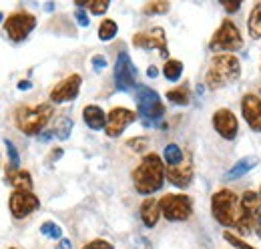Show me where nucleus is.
<instances>
[{"instance_id": "obj_4", "label": "nucleus", "mask_w": 261, "mask_h": 249, "mask_svg": "<svg viewBox=\"0 0 261 249\" xmlns=\"http://www.w3.org/2000/svg\"><path fill=\"white\" fill-rule=\"evenodd\" d=\"M53 115H55V109L48 103H42V105H36V107H20L14 113V123H16V129L22 135L34 137V135H40L46 129Z\"/></svg>"}, {"instance_id": "obj_9", "label": "nucleus", "mask_w": 261, "mask_h": 249, "mask_svg": "<svg viewBox=\"0 0 261 249\" xmlns=\"http://www.w3.org/2000/svg\"><path fill=\"white\" fill-rule=\"evenodd\" d=\"M36 27V16L31 12H14L4 20V32L12 42H22Z\"/></svg>"}, {"instance_id": "obj_7", "label": "nucleus", "mask_w": 261, "mask_h": 249, "mask_svg": "<svg viewBox=\"0 0 261 249\" xmlns=\"http://www.w3.org/2000/svg\"><path fill=\"white\" fill-rule=\"evenodd\" d=\"M161 215L167 221H187L193 215V199L183 193H169L159 199Z\"/></svg>"}, {"instance_id": "obj_28", "label": "nucleus", "mask_w": 261, "mask_h": 249, "mask_svg": "<svg viewBox=\"0 0 261 249\" xmlns=\"http://www.w3.org/2000/svg\"><path fill=\"white\" fill-rule=\"evenodd\" d=\"M74 4H76V8H89L91 14H97V16L105 14L111 6L109 0H89V2H74Z\"/></svg>"}, {"instance_id": "obj_30", "label": "nucleus", "mask_w": 261, "mask_h": 249, "mask_svg": "<svg viewBox=\"0 0 261 249\" xmlns=\"http://www.w3.org/2000/svg\"><path fill=\"white\" fill-rule=\"evenodd\" d=\"M40 233H42L44 237H50V239H57V241L63 239V229H61V225H57L55 221H44V223L40 225Z\"/></svg>"}, {"instance_id": "obj_6", "label": "nucleus", "mask_w": 261, "mask_h": 249, "mask_svg": "<svg viewBox=\"0 0 261 249\" xmlns=\"http://www.w3.org/2000/svg\"><path fill=\"white\" fill-rule=\"evenodd\" d=\"M209 48L213 53H219V55H223V51L227 55H231L233 51H241L243 48V36H241V32L237 29V24L231 22L229 18H225L219 24V29L215 31V34L211 36Z\"/></svg>"}, {"instance_id": "obj_34", "label": "nucleus", "mask_w": 261, "mask_h": 249, "mask_svg": "<svg viewBox=\"0 0 261 249\" xmlns=\"http://www.w3.org/2000/svg\"><path fill=\"white\" fill-rule=\"evenodd\" d=\"M74 18H76V22H79L83 29H87V27L91 24V18H89V14H87L83 8H79V10L74 12Z\"/></svg>"}, {"instance_id": "obj_18", "label": "nucleus", "mask_w": 261, "mask_h": 249, "mask_svg": "<svg viewBox=\"0 0 261 249\" xmlns=\"http://www.w3.org/2000/svg\"><path fill=\"white\" fill-rule=\"evenodd\" d=\"M83 121L87 123V127H91L93 131H102L107 127V115L97 105H87L83 109Z\"/></svg>"}, {"instance_id": "obj_13", "label": "nucleus", "mask_w": 261, "mask_h": 249, "mask_svg": "<svg viewBox=\"0 0 261 249\" xmlns=\"http://www.w3.org/2000/svg\"><path fill=\"white\" fill-rule=\"evenodd\" d=\"M133 44L139 46V48H145V51L157 48L163 57H167V36H165V31L161 27L137 32V34L133 36Z\"/></svg>"}, {"instance_id": "obj_39", "label": "nucleus", "mask_w": 261, "mask_h": 249, "mask_svg": "<svg viewBox=\"0 0 261 249\" xmlns=\"http://www.w3.org/2000/svg\"><path fill=\"white\" fill-rule=\"evenodd\" d=\"M63 153H65V151H63L61 147H59V149H55V151L48 155V163H53V161H59V159L63 157Z\"/></svg>"}, {"instance_id": "obj_17", "label": "nucleus", "mask_w": 261, "mask_h": 249, "mask_svg": "<svg viewBox=\"0 0 261 249\" xmlns=\"http://www.w3.org/2000/svg\"><path fill=\"white\" fill-rule=\"evenodd\" d=\"M4 183L14 187V191H33V177L29 171L24 169H10L6 167V175H4Z\"/></svg>"}, {"instance_id": "obj_20", "label": "nucleus", "mask_w": 261, "mask_h": 249, "mask_svg": "<svg viewBox=\"0 0 261 249\" xmlns=\"http://www.w3.org/2000/svg\"><path fill=\"white\" fill-rule=\"evenodd\" d=\"M257 165V159L255 157H245V159H239L231 169L227 171V175H225V179L227 181H233V179H239V177H243L245 173H249L253 167Z\"/></svg>"}, {"instance_id": "obj_43", "label": "nucleus", "mask_w": 261, "mask_h": 249, "mask_svg": "<svg viewBox=\"0 0 261 249\" xmlns=\"http://www.w3.org/2000/svg\"><path fill=\"white\" fill-rule=\"evenodd\" d=\"M53 135H55V133H53V131H42V133H40V135H38V139H40V141H48V139H50V137H53Z\"/></svg>"}, {"instance_id": "obj_32", "label": "nucleus", "mask_w": 261, "mask_h": 249, "mask_svg": "<svg viewBox=\"0 0 261 249\" xmlns=\"http://www.w3.org/2000/svg\"><path fill=\"white\" fill-rule=\"evenodd\" d=\"M223 239L227 241L229 245H233L235 249H255V247H251L249 243H245L241 237H237L235 233H231V231H225V233H223Z\"/></svg>"}, {"instance_id": "obj_41", "label": "nucleus", "mask_w": 261, "mask_h": 249, "mask_svg": "<svg viewBox=\"0 0 261 249\" xmlns=\"http://www.w3.org/2000/svg\"><path fill=\"white\" fill-rule=\"evenodd\" d=\"M16 89H18V91H29V89H33V83H31V81H20V83L16 85Z\"/></svg>"}, {"instance_id": "obj_23", "label": "nucleus", "mask_w": 261, "mask_h": 249, "mask_svg": "<svg viewBox=\"0 0 261 249\" xmlns=\"http://www.w3.org/2000/svg\"><path fill=\"white\" fill-rule=\"evenodd\" d=\"M241 205H243V209L247 211V215L251 219V215H255V213L261 211L259 193H255V191H245L243 197H241Z\"/></svg>"}, {"instance_id": "obj_31", "label": "nucleus", "mask_w": 261, "mask_h": 249, "mask_svg": "<svg viewBox=\"0 0 261 249\" xmlns=\"http://www.w3.org/2000/svg\"><path fill=\"white\" fill-rule=\"evenodd\" d=\"M6 143V151H8V159H10V163H8V167L10 169H18V165H20V155H18V149L14 147V143L12 141H4Z\"/></svg>"}, {"instance_id": "obj_19", "label": "nucleus", "mask_w": 261, "mask_h": 249, "mask_svg": "<svg viewBox=\"0 0 261 249\" xmlns=\"http://www.w3.org/2000/svg\"><path fill=\"white\" fill-rule=\"evenodd\" d=\"M159 217H161L159 201L153 199V197L145 199V201L141 203V219H143V223H145L147 227H155L157 221H159Z\"/></svg>"}, {"instance_id": "obj_10", "label": "nucleus", "mask_w": 261, "mask_h": 249, "mask_svg": "<svg viewBox=\"0 0 261 249\" xmlns=\"http://www.w3.org/2000/svg\"><path fill=\"white\" fill-rule=\"evenodd\" d=\"M38 207H40V201H38V197L34 195L33 191H14L8 197V209H10L14 219L29 217Z\"/></svg>"}, {"instance_id": "obj_27", "label": "nucleus", "mask_w": 261, "mask_h": 249, "mask_svg": "<svg viewBox=\"0 0 261 249\" xmlns=\"http://www.w3.org/2000/svg\"><path fill=\"white\" fill-rule=\"evenodd\" d=\"M117 32H119L117 22L111 20V18H105V20L100 22V27H98V38H100L102 42H109V40H113V38L117 36Z\"/></svg>"}, {"instance_id": "obj_5", "label": "nucleus", "mask_w": 261, "mask_h": 249, "mask_svg": "<svg viewBox=\"0 0 261 249\" xmlns=\"http://www.w3.org/2000/svg\"><path fill=\"white\" fill-rule=\"evenodd\" d=\"M137 107H139V115L145 127H157V121L165 115V105L157 91L139 85L137 87Z\"/></svg>"}, {"instance_id": "obj_3", "label": "nucleus", "mask_w": 261, "mask_h": 249, "mask_svg": "<svg viewBox=\"0 0 261 249\" xmlns=\"http://www.w3.org/2000/svg\"><path fill=\"white\" fill-rule=\"evenodd\" d=\"M241 77V62L235 55H215L211 62H209V68H207V74H205V83L211 91H217V89H223L231 83L239 81Z\"/></svg>"}, {"instance_id": "obj_44", "label": "nucleus", "mask_w": 261, "mask_h": 249, "mask_svg": "<svg viewBox=\"0 0 261 249\" xmlns=\"http://www.w3.org/2000/svg\"><path fill=\"white\" fill-rule=\"evenodd\" d=\"M0 22H4V14L2 12H0Z\"/></svg>"}, {"instance_id": "obj_33", "label": "nucleus", "mask_w": 261, "mask_h": 249, "mask_svg": "<svg viewBox=\"0 0 261 249\" xmlns=\"http://www.w3.org/2000/svg\"><path fill=\"white\" fill-rule=\"evenodd\" d=\"M83 249H115V247H113V243H109L105 239H93L91 243H87Z\"/></svg>"}, {"instance_id": "obj_11", "label": "nucleus", "mask_w": 261, "mask_h": 249, "mask_svg": "<svg viewBox=\"0 0 261 249\" xmlns=\"http://www.w3.org/2000/svg\"><path fill=\"white\" fill-rule=\"evenodd\" d=\"M137 121V113L125 109V107H115L111 109V113L107 115V127H105V133L107 137L111 139H117L119 135H123V131L129 127L130 123Z\"/></svg>"}, {"instance_id": "obj_14", "label": "nucleus", "mask_w": 261, "mask_h": 249, "mask_svg": "<svg viewBox=\"0 0 261 249\" xmlns=\"http://www.w3.org/2000/svg\"><path fill=\"white\" fill-rule=\"evenodd\" d=\"M213 129L227 141H233L239 133V121L229 109H219L213 115Z\"/></svg>"}, {"instance_id": "obj_45", "label": "nucleus", "mask_w": 261, "mask_h": 249, "mask_svg": "<svg viewBox=\"0 0 261 249\" xmlns=\"http://www.w3.org/2000/svg\"><path fill=\"white\" fill-rule=\"evenodd\" d=\"M259 199H261V189H259Z\"/></svg>"}, {"instance_id": "obj_37", "label": "nucleus", "mask_w": 261, "mask_h": 249, "mask_svg": "<svg viewBox=\"0 0 261 249\" xmlns=\"http://www.w3.org/2000/svg\"><path fill=\"white\" fill-rule=\"evenodd\" d=\"M91 62H93V68H95L97 72H100L102 68H107V59H105L102 55H95V57L91 59Z\"/></svg>"}, {"instance_id": "obj_24", "label": "nucleus", "mask_w": 261, "mask_h": 249, "mask_svg": "<svg viewBox=\"0 0 261 249\" xmlns=\"http://www.w3.org/2000/svg\"><path fill=\"white\" fill-rule=\"evenodd\" d=\"M167 101L177 105V107H187L189 101H191V94H189V87L183 85V87H177V89H171L167 93Z\"/></svg>"}, {"instance_id": "obj_12", "label": "nucleus", "mask_w": 261, "mask_h": 249, "mask_svg": "<svg viewBox=\"0 0 261 249\" xmlns=\"http://www.w3.org/2000/svg\"><path fill=\"white\" fill-rule=\"evenodd\" d=\"M81 85H83V77L81 74H70L63 79L53 91H50V101L55 105H63V103H70L79 96V91H81Z\"/></svg>"}, {"instance_id": "obj_22", "label": "nucleus", "mask_w": 261, "mask_h": 249, "mask_svg": "<svg viewBox=\"0 0 261 249\" xmlns=\"http://www.w3.org/2000/svg\"><path fill=\"white\" fill-rule=\"evenodd\" d=\"M247 32L253 40L261 38V2H255L249 18H247Z\"/></svg>"}, {"instance_id": "obj_38", "label": "nucleus", "mask_w": 261, "mask_h": 249, "mask_svg": "<svg viewBox=\"0 0 261 249\" xmlns=\"http://www.w3.org/2000/svg\"><path fill=\"white\" fill-rule=\"evenodd\" d=\"M251 229L261 237V211L255 213V215H251Z\"/></svg>"}, {"instance_id": "obj_15", "label": "nucleus", "mask_w": 261, "mask_h": 249, "mask_svg": "<svg viewBox=\"0 0 261 249\" xmlns=\"http://www.w3.org/2000/svg\"><path fill=\"white\" fill-rule=\"evenodd\" d=\"M165 175L171 181V185L179 187V189H187L193 181V163L189 157H185L183 163L175 165V167H165Z\"/></svg>"}, {"instance_id": "obj_21", "label": "nucleus", "mask_w": 261, "mask_h": 249, "mask_svg": "<svg viewBox=\"0 0 261 249\" xmlns=\"http://www.w3.org/2000/svg\"><path fill=\"white\" fill-rule=\"evenodd\" d=\"M185 157H187V155L183 153V149H181L177 143H169V145L163 149L165 167H175V165L183 163V161H185Z\"/></svg>"}, {"instance_id": "obj_26", "label": "nucleus", "mask_w": 261, "mask_h": 249, "mask_svg": "<svg viewBox=\"0 0 261 249\" xmlns=\"http://www.w3.org/2000/svg\"><path fill=\"white\" fill-rule=\"evenodd\" d=\"M163 74H165V79L171 81V83L179 81L181 74H183V62L177 61V59H169L163 66Z\"/></svg>"}, {"instance_id": "obj_8", "label": "nucleus", "mask_w": 261, "mask_h": 249, "mask_svg": "<svg viewBox=\"0 0 261 249\" xmlns=\"http://www.w3.org/2000/svg\"><path fill=\"white\" fill-rule=\"evenodd\" d=\"M137 66L130 61L129 53L127 51H121L117 55V62H115V85L119 91L123 93H130V91H137Z\"/></svg>"}, {"instance_id": "obj_25", "label": "nucleus", "mask_w": 261, "mask_h": 249, "mask_svg": "<svg viewBox=\"0 0 261 249\" xmlns=\"http://www.w3.org/2000/svg\"><path fill=\"white\" fill-rule=\"evenodd\" d=\"M72 119L70 117H59L57 121H55V129H53V133H55V137L59 139V141H66L68 137H70V133H72Z\"/></svg>"}, {"instance_id": "obj_42", "label": "nucleus", "mask_w": 261, "mask_h": 249, "mask_svg": "<svg viewBox=\"0 0 261 249\" xmlns=\"http://www.w3.org/2000/svg\"><path fill=\"white\" fill-rule=\"evenodd\" d=\"M157 74H159V68L151 64V66L147 68V77H149V79H157Z\"/></svg>"}, {"instance_id": "obj_29", "label": "nucleus", "mask_w": 261, "mask_h": 249, "mask_svg": "<svg viewBox=\"0 0 261 249\" xmlns=\"http://www.w3.org/2000/svg\"><path fill=\"white\" fill-rule=\"evenodd\" d=\"M169 8H171L169 2H161V0H157V2H147V4L143 6V14H147V16H159V14H167Z\"/></svg>"}, {"instance_id": "obj_46", "label": "nucleus", "mask_w": 261, "mask_h": 249, "mask_svg": "<svg viewBox=\"0 0 261 249\" xmlns=\"http://www.w3.org/2000/svg\"><path fill=\"white\" fill-rule=\"evenodd\" d=\"M10 249H16V247H10Z\"/></svg>"}, {"instance_id": "obj_2", "label": "nucleus", "mask_w": 261, "mask_h": 249, "mask_svg": "<svg viewBox=\"0 0 261 249\" xmlns=\"http://www.w3.org/2000/svg\"><path fill=\"white\" fill-rule=\"evenodd\" d=\"M165 179L167 175H165L163 157H159L157 153L145 155L139 167L133 171V185L141 195H153L163 187Z\"/></svg>"}, {"instance_id": "obj_36", "label": "nucleus", "mask_w": 261, "mask_h": 249, "mask_svg": "<svg viewBox=\"0 0 261 249\" xmlns=\"http://www.w3.org/2000/svg\"><path fill=\"white\" fill-rule=\"evenodd\" d=\"M127 145H129L130 149H135V151H143L147 147V139L145 137H137V139H130Z\"/></svg>"}, {"instance_id": "obj_40", "label": "nucleus", "mask_w": 261, "mask_h": 249, "mask_svg": "<svg viewBox=\"0 0 261 249\" xmlns=\"http://www.w3.org/2000/svg\"><path fill=\"white\" fill-rule=\"evenodd\" d=\"M57 249H72V241L66 239V237H63V239L57 243Z\"/></svg>"}, {"instance_id": "obj_1", "label": "nucleus", "mask_w": 261, "mask_h": 249, "mask_svg": "<svg viewBox=\"0 0 261 249\" xmlns=\"http://www.w3.org/2000/svg\"><path fill=\"white\" fill-rule=\"evenodd\" d=\"M211 213L223 227H235L239 233H251V219L241 205V197L231 189H219L211 197Z\"/></svg>"}, {"instance_id": "obj_35", "label": "nucleus", "mask_w": 261, "mask_h": 249, "mask_svg": "<svg viewBox=\"0 0 261 249\" xmlns=\"http://www.w3.org/2000/svg\"><path fill=\"white\" fill-rule=\"evenodd\" d=\"M221 6L227 10V14H233L241 8V2L239 0H221Z\"/></svg>"}, {"instance_id": "obj_16", "label": "nucleus", "mask_w": 261, "mask_h": 249, "mask_svg": "<svg viewBox=\"0 0 261 249\" xmlns=\"http://www.w3.org/2000/svg\"><path fill=\"white\" fill-rule=\"evenodd\" d=\"M241 113H243L245 123L255 133H261V98L257 94L249 93L241 98Z\"/></svg>"}]
</instances>
